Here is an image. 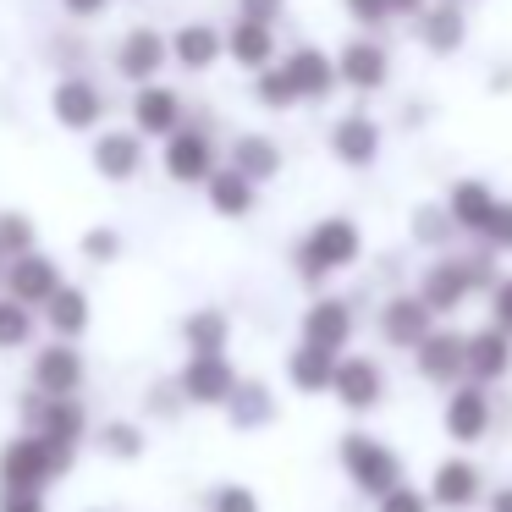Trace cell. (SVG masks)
I'll return each mask as SVG.
<instances>
[{
  "instance_id": "40",
  "label": "cell",
  "mask_w": 512,
  "mask_h": 512,
  "mask_svg": "<svg viewBox=\"0 0 512 512\" xmlns=\"http://www.w3.org/2000/svg\"><path fill=\"white\" fill-rule=\"evenodd\" d=\"M210 512H265L259 496L248 485H215L210 490Z\"/></svg>"
},
{
  "instance_id": "38",
  "label": "cell",
  "mask_w": 512,
  "mask_h": 512,
  "mask_svg": "<svg viewBox=\"0 0 512 512\" xmlns=\"http://www.w3.org/2000/svg\"><path fill=\"white\" fill-rule=\"evenodd\" d=\"M347 23H358V34H375L391 23V0H342Z\"/></svg>"
},
{
  "instance_id": "19",
  "label": "cell",
  "mask_w": 512,
  "mask_h": 512,
  "mask_svg": "<svg viewBox=\"0 0 512 512\" xmlns=\"http://www.w3.org/2000/svg\"><path fill=\"white\" fill-rule=\"evenodd\" d=\"M133 133L138 138H177L182 133V94L166 83H149L133 94Z\"/></svg>"
},
{
  "instance_id": "28",
  "label": "cell",
  "mask_w": 512,
  "mask_h": 512,
  "mask_svg": "<svg viewBox=\"0 0 512 512\" xmlns=\"http://www.w3.org/2000/svg\"><path fill=\"white\" fill-rule=\"evenodd\" d=\"M50 105H56V122L61 127H94L105 116V100H100V89L94 83H83V78H67V83H56V94H50Z\"/></svg>"
},
{
  "instance_id": "6",
  "label": "cell",
  "mask_w": 512,
  "mask_h": 512,
  "mask_svg": "<svg viewBox=\"0 0 512 512\" xmlns=\"http://www.w3.org/2000/svg\"><path fill=\"white\" fill-rule=\"evenodd\" d=\"M353 331H358V314H353V303L336 298V292L309 298V309H303V320H298V342L320 347V353H336V358H347Z\"/></svg>"
},
{
  "instance_id": "46",
  "label": "cell",
  "mask_w": 512,
  "mask_h": 512,
  "mask_svg": "<svg viewBox=\"0 0 512 512\" xmlns=\"http://www.w3.org/2000/svg\"><path fill=\"white\" fill-rule=\"evenodd\" d=\"M0 512H45V501H39V490H6Z\"/></svg>"
},
{
  "instance_id": "32",
  "label": "cell",
  "mask_w": 512,
  "mask_h": 512,
  "mask_svg": "<svg viewBox=\"0 0 512 512\" xmlns=\"http://www.w3.org/2000/svg\"><path fill=\"white\" fill-rule=\"evenodd\" d=\"M182 342H188V358H204V353H226L232 342V320L221 309H193L182 320Z\"/></svg>"
},
{
  "instance_id": "26",
  "label": "cell",
  "mask_w": 512,
  "mask_h": 512,
  "mask_svg": "<svg viewBox=\"0 0 512 512\" xmlns=\"http://www.w3.org/2000/svg\"><path fill=\"white\" fill-rule=\"evenodd\" d=\"M276 413H281V402L265 380H237L232 402H226V424L232 430H265V424H276Z\"/></svg>"
},
{
  "instance_id": "21",
  "label": "cell",
  "mask_w": 512,
  "mask_h": 512,
  "mask_svg": "<svg viewBox=\"0 0 512 512\" xmlns=\"http://www.w3.org/2000/svg\"><path fill=\"white\" fill-rule=\"evenodd\" d=\"M34 386H39V397H78L83 353L72 342H50L45 353L34 358Z\"/></svg>"
},
{
  "instance_id": "24",
  "label": "cell",
  "mask_w": 512,
  "mask_h": 512,
  "mask_svg": "<svg viewBox=\"0 0 512 512\" xmlns=\"http://www.w3.org/2000/svg\"><path fill=\"white\" fill-rule=\"evenodd\" d=\"M336 364H342L336 353H320V347L298 342L287 353V386L303 391V397H325V391L336 386Z\"/></svg>"
},
{
  "instance_id": "48",
  "label": "cell",
  "mask_w": 512,
  "mask_h": 512,
  "mask_svg": "<svg viewBox=\"0 0 512 512\" xmlns=\"http://www.w3.org/2000/svg\"><path fill=\"white\" fill-rule=\"evenodd\" d=\"M485 512H512V485H496V496H485Z\"/></svg>"
},
{
  "instance_id": "15",
  "label": "cell",
  "mask_w": 512,
  "mask_h": 512,
  "mask_svg": "<svg viewBox=\"0 0 512 512\" xmlns=\"http://www.w3.org/2000/svg\"><path fill=\"white\" fill-rule=\"evenodd\" d=\"M441 204H446V215H452V226L457 232H468V237H479L490 226V215H496V188H490L485 177H452L446 182V193H441Z\"/></svg>"
},
{
  "instance_id": "14",
  "label": "cell",
  "mask_w": 512,
  "mask_h": 512,
  "mask_svg": "<svg viewBox=\"0 0 512 512\" xmlns=\"http://www.w3.org/2000/svg\"><path fill=\"white\" fill-rule=\"evenodd\" d=\"M413 364H419V375L430 380V386H446V391L463 386L468 380V336L452 331V325H441V331L413 353Z\"/></svg>"
},
{
  "instance_id": "18",
  "label": "cell",
  "mask_w": 512,
  "mask_h": 512,
  "mask_svg": "<svg viewBox=\"0 0 512 512\" xmlns=\"http://www.w3.org/2000/svg\"><path fill=\"white\" fill-rule=\"evenodd\" d=\"M166 61H171V39L160 34V28H133V34H122V45H116V72L133 78L138 89H149Z\"/></svg>"
},
{
  "instance_id": "12",
  "label": "cell",
  "mask_w": 512,
  "mask_h": 512,
  "mask_svg": "<svg viewBox=\"0 0 512 512\" xmlns=\"http://www.w3.org/2000/svg\"><path fill=\"white\" fill-rule=\"evenodd\" d=\"M424 490H430V501L441 512H468V507L485 501V474H479L474 457H441Z\"/></svg>"
},
{
  "instance_id": "3",
  "label": "cell",
  "mask_w": 512,
  "mask_h": 512,
  "mask_svg": "<svg viewBox=\"0 0 512 512\" xmlns=\"http://www.w3.org/2000/svg\"><path fill=\"white\" fill-rule=\"evenodd\" d=\"M336 463H342V474L353 479V490L364 501H386L397 485H408L402 479V452L369 430H347L336 441Z\"/></svg>"
},
{
  "instance_id": "7",
  "label": "cell",
  "mask_w": 512,
  "mask_h": 512,
  "mask_svg": "<svg viewBox=\"0 0 512 512\" xmlns=\"http://www.w3.org/2000/svg\"><path fill=\"white\" fill-rule=\"evenodd\" d=\"M490 424H496V402H490L485 386H474V380H463V386L446 391V408H441V430L452 446H474L490 435Z\"/></svg>"
},
{
  "instance_id": "33",
  "label": "cell",
  "mask_w": 512,
  "mask_h": 512,
  "mask_svg": "<svg viewBox=\"0 0 512 512\" xmlns=\"http://www.w3.org/2000/svg\"><path fill=\"white\" fill-rule=\"evenodd\" d=\"M45 314H50V331H56L61 342H72V336L89 331V292H83V287H61L56 298L45 303Z\"/></svg>"
},
{
  "instance_id": "30",
  "label": "cell",
  "mask_w": 512,
  "mask_h": 512,
  "mask_svg": "<svg viewBox=\"0 0 512 512\" xmlns=\"http://www.w3.org/2000/svg\"><path fill=\"white\" fill-rule=\"evenodd\" d=\"M138 166H144V144H138V133H100L94 138V171H100V177L127 182Z\"/></svg>"
},
{
  "instance_id": "5",
  "label": "cell",
  "mask_w": 512,
  "mask_h": 512,
  "mask_svg": "<svg viewBox=\"0 0 512 512\" xmlns=\"http://www.w3.org/2000/svg\"><path fill=\"white\" fill-rule=\"evenodd\" d=\"M375 331L386 347H402V353H419L441 325H435V309L419 298V292H391L375 314Z\"/></svg>"
},
{
  "instance_id": "31",
  "label": "cell",
  "mask_w": 512,
  "mask_h": 512,
  "mask_svg": "<svg viewBox=\"0 0 512 512\" xmlns=\"http://www.w3.org/2000/svg\"><path fill=\"white\" fill-rule=\"evenodd\" d=\"M232 171H243L248 182H270L281 171V149H276V138H265V133H243V138H232V160H226Z\"/></svg>"
},
{
  "instance_id": "36",
  "label": "cell",
  "mask_w": 512,
  "mask_h": 512,
  "mask_svg": "<svg viewBox=\"0 0 512 512\" xmlns=\"http://www.w3.org/2000/svg\"><path fill=\"white\" fill-rule=\"evenodd\" d=\"M100 446L111 457H122V463H133V457H144V430H138L133 419H111L100 430Z\"/></svg>"
},
{
  "instance_id": "8",
  "label": "cell",
  "mask_w": 512,
  "mask_h": 512,
  "mask_svg": "<svg viewBox=\"0 0 512 512\" xmlns=\"http://www.w3.org/2000/svg\"><path fill=\"white\" fill-rule=\"evenodd\" d=\"M380 149H386V127L375 122V116L358 105V111H342L331 122V155L342 160L347 171H364L380 160Z\"/></svg>"
},
{
  "instance_id": "44",
  "label": "cell",
  "mask_w": 512,
  "mask_h": 512,
  "mask_svg": "<svg viewBox=\"0 0 512 512\" xmlns=\"http://www.w3.org/2000/svg\"><path fill=\"white\" fill-rule=\"evenodd\" d=\"M490 325L512 336V276H501L496 287H490Z\"/></svg>"
},
{
  "instance_id": "39",
  "label": "cell",
  "mask_w": 512,
  "mask_h": 512,
  "mask_svg": "<svg viewBox=\"0 0 512 512\" xmlns=\"http://www.w3.org/2000/svg\"><path fill=\"white\" fill-rule=\"evenodd\" d=\"M479 248H490V254H512V199H501V204H496L490 226L479 232Z\"/></svg>"
},
{
  "instance_id": "10",
  "label": "cell",
  "mask_w": 512,
  "mask_h": 512,
  "mask_svg": "<svg viewBox=\"0 0 512 512\" xmlns=\"http://www.w3.org/2000/svg\"><path fill=\"white\" fill-rule=\"evenodd\" d=\"M331 397L342 402L347 413H375L380 402H386V369H380V358L369 353H347L342 364H336V386Z\"/></svg>"
},
{
  "instance_id": "25",
  "label": "cell",
  "mask_w": 512,
  "mask_h": 512,
  "mask_svg": "<svg viewBox=\"0 0 512 512\" xmlns=\"http://www.w3.org/2000/svg\"><path fill=\"white\" fill-rule=\"evenodd\" d=\"M221 56H226V34L210 23H182L177 34H171V61L188 67V72H210Z\"/></svg>"
},
{
  "instance_id": "20",
  "label": "cell",
  "mask_w": 512,
  "mask_h": 512,
  "mask_svg": "<svg viewBox=\"0 0 512 512\" xmlns=\"http://www.w3.org/2000/svg\"><path fill=\"white\" fill-rule=\"evenodd\" d=\"M512 375V336L496 331V325H479L468 331V380L474 386H496V380Z\"/></svg>"
},
{
  "instance_id": "9",
  "label": "cell",
  "mask_w": 512,
  "mask_h": 512,
  "mask_svg": "<svg viewBox=\"0 0 512 512\" xmlns=\"http://www.w3.org/2000/svg\"><path fill=\"white\" fill-rule=\"evenodd\" d=\"M237 364L226 353H204V358H188L182 364V375H177V391L188 402H199V408H226L232 402V391H237Z\"/></svg>"
},
{
  "instance_id": "45",
  "label": "cell",
  "mask_w": 512,
  "mask_h": 512,
  "mask_svg": "<svg viewBox=\"0 0 512 512\" xmlns=\"http://www.w3.org/2000/svg\"><path fill=\"white\" fill-rule=\"evenodd\" d=\"M281 12H287V0H237V17H248V23H265V28H276Z\"/></svg>"
},
{
  "instance_id": "43",
  "label": "cell",
  "mask_w": 512,
  "mask_h": 512,
  "mask_svg": "<svg viewBox=\"0 0 512 512\" xmlns=\"http://www.w3.org/2000/svg\"><path fill=\"white\" fill-rule=\"evenodd\" d=\"M83 254H89L94 265H111V259L122 254V237H116L111 226H94V232L83 237Z\"/></svg>"
},
{
  "instance_id": "41",
  "label": "cell",
  "mask_w": 512,
  "mask_h": 512,
  "mask_svg": "<svg viewBox=\"0 0 512 512\" xmlns=\"http://www.w3.org/2000/svg\"><path fill=\"white\" fill-rule=\"evenodd\" d=\"M375 512H435V501H430V490H419V485H397L386 501H375Z\"/></svg>"
},
{
  "instance_id": "42",
  "label": "cell",
  "mask_w": 512,
  "mask_h": 512,
  "mask_svg": "<svg viewBox=\"0 0 512 512\" xmlns=\"http://www.w3.org/2000/svg\"><path fill=\"white\" fill-rule=\"evenodd\" d=\"M34 221H28V215H0V248H12L17 259L23 254H34Z\"/></svg>"
},
{
  "instance_id": "50",
  "label": "cell",
  "mask_w": 512,
  "mask_h": 512,
  "mask_svg": "<svg viewBox=\"0 0 512 512\" xmlns=\"http://www.w3.org/2000/svg\"><path fill=\"white\" fill-rule=\"evenodd\" d=\"M490 89H501V94H507V89H512V67H501V72H490Z\"/></svg>"
},
{
  "instance_id": "37",
  "label": "cell",
  "mask_w": 512,
  "mask_h": 512,
  "mask_svg": "<svg viewBox=\"0 0 512 512\" xmlns=\"http://www.w3.org/2000/svg\"><path fill=\"white\" fill-rule=\"evenodd\" d=\"M28 336H34V309L17 298L0 303V347H23Z\"/></svg>"
},
{
  "instance_id": "29",
  "label": "cell",
  "mask_w": 512,
  "mask_h": 512,
  "mask_svg": "<svg viewBox=\"0 0 512 512\" xmlns=\"http://www.w3.org/2000/svg\"><path fill=\"white\" fill-rule=\"evenodd\" d=\"M204 193H210V210L226 215V221H243V215H254V204H259V188L243 177V171H232V166L215 171V177L204 182Z\"/></svg>"
},
{
  "instance_id": "1",
  "label": "cell",
  "mask_w": 512,
  "mask_h": 512,
  "mask_svg": "<svg viewBox=\"0 0 512 512\" xmlns=\"http://www.w3.org/2000/svg\"><path fill=\"white\" fill-rule=\"evenodd\" d=\"M358 259H364V226H358L353 215H320V221L298 237V248H292V270H298V281L314 298L325 292V281L353 270Z\"/></svg>"
},
{
  "instance_id": "16",
  "label": "cell",
  "mask_w": 512,
  "mask_h": 512,
  "mask_svg": "<svg viewBox=\"0 0 512 512\" xmlns=\"http://www.w3.org/2000/svg\"><path fill=\"white\" fill-rule=\"evenodd\" d=\"M281 67H287L298 100H331L336 83H342V72H336V50H320V45L287 50V56H281Z\"/></svg>"
},
{
  "instance_id": "49",
  "label": "cell",
  "mask_w": 512,
  "mask_h": 512,
  "mask_svg": "<svg viewBox=\"0 0 512 512\" xmlns=\"http://www.w3.org/2000/svg\"><path fill=\"white\" fill-rule=\"evenodd\" d=\"M67 12H72V17H100L105 0H67Z\"/></svg>"
},
{
  "instance_id": "17",
  "label": "cell",
  "mask_w": 512,
  "mask_h": 512,
  "mask_svg": "<svg viewBox=\"0 0 512 512\" xmlns=\"http://www.w3.org/2000/svg\"><path fill=\"white\" fill-rule=\"evenodd\" d=\"M215 171H221V155H215L204 127H182L177 138H166V177L171 182H210Z\"/></svg>"
},
{
  "instance_id": "23",
  "label": "cell",
  "mask_w": 512,
  "mask_h": 512,
  "mask_svg": "<svg viewBox=\"0 0 512 512\" xmlns=\"http://www.w3.org/2000/svg\"><path fill=\"white\" fill-rule=\"evenodd\" d=\"M226 56H232L243 72H254V78H259L265 67H276V28L237 17V23L226 28Z\"/></svg>"
},
{
  "instance_id": "2",
  "label": "cell",
  "mask_w": 512,
  "mask_h": 512,
  "mask_svg": "<svg viewBox=\"0 0 512 512\" xmlns=\"http://www.w3.org/2000/svg\"><path fill=\"white\" fill-rule=\"evenodd\" d=\"M496 281H501V270H496V254H490V248H479V254H441V259L424 265L419 298L435 309V320H446V314H457L474 292L490 298Z\"/></svg>"
},
{
  "instance_id": "22",
  "label": "cell",
  "mask_w": 512,
  "mask_h": 512,
  "mask_svg": "<svg viewBox=\"0 0 512 512\" xmlns=\"http://www.w3.org/2000/svg\"><path fill=\"white\" fill-rule=\"evenodd\" d=\"M413 39H419L430 56H457V50L468 45V17H463V6H452V0H435L430 12L413 23Z\"/></svg>"
},
{
  "instance_id": "35",
  "label": "cell",
  "mask_w": 512,
  "mask_h": 512,
  "mask_svg": "<svg viewBox=\"0 0 512 512\" xmlns=\"http://www.w3.org/2000/svg\"><path fill=\"white\" fill-rule=\"evenodd\" d=\"M452 215H446V204H419L413 210V243H430V248H446L452 243Z\"/></svg>"
},
{
  "instance_id": "27",
  "label": "cell",
  "mask_w": 512,
  "mask_h": 512,
  "mask_svg": "<svg viewBox=\"0 0 512 512\" xmlns=\"http://www.w3.org/2000/svg\"><path fill=\"white\" fill-rule=\"evenodd\" d=\"M61 292V270H56V259H45V254H23V259H12V298L17 303H50Z\"/></svg>"
},
{
  "instance_id": "4",
  "label": "cell",
  "mask_w": 512,
  "mask_h": 512,
  "mask_svg": "<svg viewBox=\"0 0 512 512\" xmlns=\"http://www.w3.org/2000/svg\"><path fill=\"white\" fill-rule=\"evenodd\" d=\"M72 468V452H56L39 435H17L6 452H0V485L6 490H45L56 474Z\"/></svg>"
},
{
  "instance_id": "11",
  "label": "cell",
  "mask_w": 512,
  "mask_h": 512,
  "mask_svg": "<svg viewBox=\"0 0 512 512\" xmlns=\"http://www.w3.org/2000/svg\"><path fill=\"white\" fill-rule=\"evenodd\" d=\"M336 72H342L347 89L375 94V89H386V83H391V50L380 45L375 34H353L342 50H336Z\"/></svg>"
},
{
  "instance_id": "47",
  "label": "cell",
  "mask_w": 512,
  "mask_h": 512,
  "mask_svg": "<svg viewBox=\"0 0 512 512\" xmlns=\"http://www.w3.org/2000/svg\"><path fill=\"white\" fill-rule=\"evenodd\" d=\"M430 6H435V0H391V17H413V23H419Z\"/></svg>"
},
{
  "instance_id": "51",
  "label": "cell",
  "mask_w": 512,
  "mask_h": 512,
  "mask_svg": "<svg viewBox=\"0 0 512 512\" xmlns=\"http://www.w3.org/2000/svg\"><path fill=\"white\" fill-rule=\"evenodd\" d=\"M452 6H463V0H452Z\"/></svg>"
},
{
  "instance_id": "34",
  "label": "cell",
  "mask_w": 512,
  "mask_h": 512,
  "mask_svg": "<svg viewBox=\"0 0 512 512\" xmlns=\"http://www.w3.org/2000/svg\"><path fill=\"white\" fill-rule=\"evenodd\" d=\"M254 100L265 105V111H292V105H303L281 61H276V67H265V72H259V78H254Z\"/></svg>"
},
{
  "instance_id": "13",
  "label": "cell",
  "mask_w": 512,
  "mask_h": 512,
  "mask_svg": "<svg viewBox=\"0 0 512 512\" xmlns=\"http://www.w3.org/2000/svg\"><path fill=\"white\" fill-rule=\"evenodd\" d=\"M83 430H89V419L72 397H39V402L28 397V435L50 441L56 452H72L83 441Z\"/></svg>"
}]
</instances>
